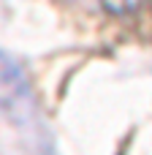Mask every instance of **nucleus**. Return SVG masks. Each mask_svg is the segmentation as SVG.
I'll return each mask as SVG.
<instances>
[{
  "instance_id": "obj_1",
  "label": "nucleus",
  "mask_w": 152,
  "mask_h": 155,
  "mask_svg": "<svg viewBox=\"0 0 152 155\" xmlns=\"http://www.w3.org/2000/svg\"><path fill=\"white\" fill-rule=\"evenodd\" d=\"M27 93V82L11 57L0 52V109H14Z\"/></svg>"
},
{
  "instance_id": "obj_2",
  "label": "nucleus",
  "mask_w": 152,
  "mask_h": 155,
  "mask_svg": "<svg viewBox=\"0 0 152 155\" xmlns=\"http://www.w3.org/2000/svg\"><path fill=\"white\" fill-rule=\"evenodd\" d=\"M98 3H101V8H106L109 14H114V16H125V14L139 11L144 0H98Z\"/></svg>"
}]
</instances>
